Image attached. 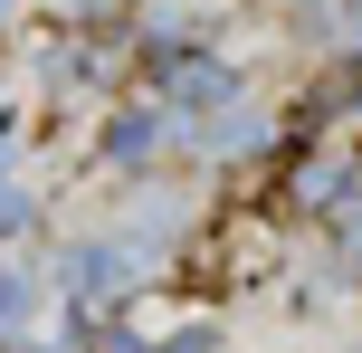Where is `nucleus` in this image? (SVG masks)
<instances>
[{"label": "nucleus", "instance_id": "1", "mask_svg": "<svg viewBox=\"0 0 362 353\" xmlns=\"http://www.w3.org/2000/svg\"><path fill=\"white\" fill-rule=\"evenodd\" d=\"M267 258H276V229L257 220V210H229L210 239H191V277L200 287H248Z\"/></svg>", "mask_w": 362, "mask_h": 353}]
</instances>
